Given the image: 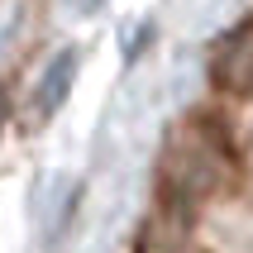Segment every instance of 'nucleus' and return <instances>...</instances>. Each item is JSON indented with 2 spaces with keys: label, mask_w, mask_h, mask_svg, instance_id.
<instances>
[{
  "label": "nucleus",
  "mask_w": 253,
  "mask_h": 253,
  "mask_svg": "<svg viewBox=\"0 0 253 253\" xmlns=\"http://www.w3.org/2000/svg\"><path fill=\"white\" fill-rule=\"evenodd\" d=\"M234 177H239V153L220 115L191 110L182 125H172L158 158V201L168 211H196L211 196L229 191Z\"/></svg>",
  "instance_id": "obj_1"
},
{
  "label": "nucleus",
  "mask_w": 253,
  "mask_h": 253,
  "mask_svg": "<svg viewBox=\"0 0 253 253\" xmlns=\"http://www.w3.org/2000/svg\"><path fill=\"white\" fill-rule=\"evenodd\" d=\"M5 115H10V96H5V86H0V129H5Z\"/></svg>",
  "instance_id": "obj_3"
},
{
  "label": "nucleus",
  "mask_w": 253,
  "mask_h": 253,
  "mask_svg": "<svg viewBox=\"0 0 253 253\" xmlns=\"http://www.w3.org/2000/svg\"><path fill=\"white\" fill-rule=\"evenodd\" d=\"M211 86L220 96H253V14L225 29L211 48Z\"/></svg>",
  "instance_id": "obj_2"
}]
</instances>
